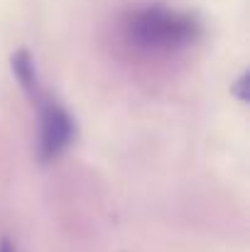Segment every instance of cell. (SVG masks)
I'll return each instance as SVG.
<instances>
[{
  "mask_svg": "<svg viewBox=\"0 0 250 252\" xmlns=\"http://www.w3.org/2000/svg\"><path fill=\"white\" fill-rule=\"evenodd\" d=\"M123 32L128 42L140 52L172 54V52L191 47L201 34V25L191 12H181L160 2H150L125 15Z\"/></svg>",
  "mask_w": 250,
  "mask_h": 252,
  "instance_id": "obj_1",
  "label": "cell"
},
{
  "mask_svg": "<svg viewBox=\"0 0 250 252\" xmlns=\"http://www.w3.org/2000/svg\"><path fill=\"white\" fill-rule=\"evenodd\" d=\"M27 98L37 105V113H39V159L52 162L76 137V123L71 113L57 98H52L42 86Z\"/></svg>",
  "mask_w": 250,
  "mask_h": 252,
  "instance_id": "obj_2",
  "label": "cell"
},
{
  "mask_svg": "<svg viewBox=\"0 0 250 252\" xmlns=\"http://www.w3.org/2000/svg\"><path fill=\"white\" fill-rule=\"evenodd\" d=\"M0 252H15V248H12L7 240H2V243H0Z\"/></svg>",
  "mask_w": 250,
  "mask_h": 252,
  "instance_id": "obj_3",
  "label": "cell"
}]
</instances>
